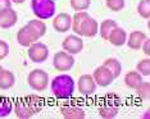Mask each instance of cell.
<instances>
[{"mask_svg":"<svg viewBox=\"0 0 150 119\" xmlns=\"http://www.w3.org/2000/svg\"><path fill=\"white\" fill-rule=\"evenodd\" d=\"M17 41L23 47H28L32 42H36V39L33 36L32 31L28 28V26H23L18 32H17Z\"/></svg>","mask_w":150,"mask_h":119,"instance_id":"cell-13","label":"cell"},{"mask_svg":"<svg viewBox=\"0 0 150 119\" xmlns=\"http://www.w3.org/2000/svg\"><path fill=\"white\" fill-rule=\"evenodd\" d=\"M104 103L110 104V105H113V106H117V108H119V106H121V99H119V97L117 96V95L108 94L107 96L104 97Z\"/></svg>","mask_w":150,"mask_h":119,"instance_id":"cell-31","label":"cell"},{"mask_svg":"<svg viewBox=\"0 0 150 119\" xmlns=\"http://www.w3.org/2000/svg\"><path fill=\"white\" fill-rule=\"evenodd\" d=\"M14 82L16 77L13 72L8 69H3V72L0 73V90H9L13 87Z\"/></svg>","mask_w":150,"mask_h":119,"instance_id":"cell-19","label":"cell"},{"mask_svg":"<svg viewBox=\"0 0 150 119\" xmlns=\"http://www.w3.org/2000/svg\"><path fill=\"white\" fill-rule=\"evenodd\" d=\"M117 26H118L117 22L113 21V19H105V21H103V22L100 23V31H98V32H100L101 39L108 40V37H109V35H110V32L113 31V30Z\"/></svg>","mask_w":150,"mask_h":119,"instance_id":"cell-23","label":"cell"},{"mask_svg":"<svg viewBox=\"0 0 150 119\" xmlns=\"http://www.w3.org/2000/svg\"><path fill=\"white\" fill-rule=\"evenodd\" d=\"M149 39H146L144 44H142V46H141V50H142V53L145 54V55H149L150 54V49H149Z\"/></svg>","mask_w":150,"mask_h":119,"instance_id":"cell-34","label":"cell"},{"mask_svg":"<svg viewBox=\"0 0 150 119\" xmlns=\"http://www.w3.org/2000/svg\"><path fill=\"white\" fill-rule=\"evenodd\" d=\"M77 84H78V91L83 96H90L96 90V83H95L91 74H82V76H80Z\"/></svg>","mask_w":150,"mask_h":119,"instance_id":"cell-8","label":"cell"},{"mask_svg":"<svg viewBox=\"0 0 150 119\" xmlns=\"http://www.w3.org/2000/svg\"><path fill=\"white\" fill-rule=\"evenodd\" d=\"M3 69H4V68H3L1 65H0V73H1V72H3Z\"/></svg>","mask_w":150,"mask_h":119,"instance_id":"cell-36","label":"cell"},{"mask_svg":"<svg viewBox=\"0 0 150 119\" xmlns=\"http://www.w3.org/2000/svg\"><path fill=\"white\" fill-rule=\"evenodd\" d=\"M146 39H148V36H146V33H144L142 31H134V32L129 33V36L127 37V41L126 42H127L129 49L140 50Z\"/></svg>","mask_w":150,"mask_h":119,"instance_id":"cell-14","label":"cell"},{"mask_svg":"<svg viewBox=\"0 0 150 119\" xmlns=\"http://www.w3.org/2000/svg\"><path fill=\"white\" fill-rule=\"evenodd\" d=\"M137 72L141 74V76H149L150 74V59L149 58H145V59H141L137 63Z\"/></svg>","mask_w":150,"mask_h":119,"instance_id":"cell-28","label":"cell"},{"mask_svg":"<svg viewBox=\"0 0 150 119\" xmlns=\"http://www.w3.org/2000/svg\"><path fill=\"white\" fill-rule=\"evenodd\" d=\"M28 58L33 63H44L49 56V49L42 42H32L28 46Z\"/></svg>","mask_w":150,"mask_h":119,"instance_id":"cell-4","label":"cell"},{"mask_svg":"<svg viewBox=\"0 0 150 119\" xmlns=\"http://www.w3.org/2000/svg\"><path fill=\"white\" fill-rule=\"evenodd\" d=\"M141 82H142V76L139 72L131 70L125 76V83L129 88H136L137 86H140Z\"/></svg>","mask_w":150,"mask_h":119,"instance_id":"cell-22","label":"cell"},{"mask_svg":"<svg viewBox=\"0 0 150 119\" xmlns=\"http://www.w3.org/2000/svg\"><path fill=\"white\" fill-rule=\"evenodd\" d=\"M27 82L32 90L41 92L49 86V76L42 69H33L27 76Z\"/></svg>","mask_w":150,"mask_h":119,"instance_id":"cell-3","label":"cell"},{"mask_svg":"<svg viewBox=\"0 0 150 119\" xmlns=\"http://www.w3.org/2000/svg\"><path fill=\"white\" fill-rule=\"evenodd\" d=\"M27 26H28V28L32 31L36 41L40 40L46 33V25L41 21V19H32V21H28Z\"/></svg>","mask_w":150,"mask_h":119,"instance_id":"cell-18","label":"cell"},{"mask_svg":"<svg viewBox=\"0 0 150 119\" xmlns=\"http://www.w3.org/2000/svg\"><path fill=\"white\" fill-rule=\"evenodd\" d=\"M105 4L112 12H119L125 8V0H105Z\"/></svg>","mask_w":150,"mask_h":119,"instance_id":"cell-30","label":"cell"},{"mask_svg":"<svg viewBox=\"0 0 150 119\" xmlns=\"http://www.w3.org/2000/svg\"><path fill=\"white\" fill-rule=\"evenodd\" d=\"M69 4L73 11L76 12H83L90 8L91 0H69Z\"/></svg>","mask_w":150,"mask_h":119,"instance_id":"cell-27","label":"cell"},{"mask_svg":"<svg viewBox=\"0 0 150 119\" xmlns=\"http://www.w3.org/2000/svg\"><path fill=\"white\" fill-rule=\"evenodd\" d=\"M101 65H104L105 68H107L109 72L113 74L114 78L119 77V74H121V72H122L121 62H119L118 59H115V58H108V59H105Z\"/></svg>","mask_w":150,"mask_h":119,"instance_id":"cell-20","label":"cell"},{"mask_svg":"<svg viewBox=\"0 0 150 119\" xmlns=\"http://www.w3.org/2000/svg\"><path fill=\"white\" fill-rule=\"evenodd\" d=\"M52 92L59 100L71 99L74 94V81L68 74H59L52 81Z\"/></svg>","mask_w":150,"mask_h":119,"instance_id":"cell-1","label":"cell"},{"mask_svg":"<svg viewBox=\"0 0 150 119\" xmlns=\"http://www.w3.org/2000/svg\"><path fill=\"white\" fill-rule=\"evenodd\" d=\"M13 103L12 99L6 96H0V118H5L12 113Z\"/></svg>","mask_w":150,"mask_h":119,"instance_id":"cell-24","label":"cell"},{"mask_svg":"<svg viewBox=\"0 0 150 119\" xmlns=\"http://www.w3.org/2000/svg\"><path fill=\"white\" fill-rule=\"evenodd\" d=\"M118 110L119 108L113 106V105L107 104V103H103V105L99 108V115L104 119H112L118 114Z\"/></svg>","mask_w":150,"mask_h":119,"instance_id":"cell-21","label":"cell"},{"mask_svg":"<svg viewBox=\"0 0 150 119\" xmlns=\"http://www.w3.org/2000/svg\"><path fill=\"white\" fill-rule=\"evenodd\" d=\"M18 21V14L14 9L8 8L0 12V27L1 28H11Z\"/></svg>","mask_w":150,"mask_h":119,"instance_id":"cell-10","label":"cell"},{"mask_svg":"<svg viewBox=\"0 0 150 119\" xmlns=\"http://www.w3.org/2000/svg\"><path fill=\"white\" fill-rule=\"evenodd\" d=\"M99 31V25L94 18L88 17L82 22V25L80 27V31L78 35L80 36H85V37H94Z\"/></svg>","mask_w":150,"mask_h":119,"instance_id":"cell-11","label":"cell"},{"mask_svg":"<svg viewBox=\"0 0 150 119\" xmlns=\"http://www.w3.org/2000/svg\"><path fill=\"white\" fill-rule=\"evenodd\" d=\"M62 47L64 51H67L71 55L78 54L80 51H82L83 49V41L80 36L77 35H69L63 40L62 42Z\"/></svg>","mask_w":150,"mask_h":119,"instance_id":"cell-6","label":"cell"},{"mask_svg":"<svg viewBox=\"0 0 150 119\" xmlns=\"http://www.w3.org/2000/svg\"><path fill=\"white\" fill-rule=\"evenodd\" d=\"M8 54H9V45L5 41L0 40V60L4 59Z\"/></svg>","mask_w":150,"mask_h":119,"instance_id":"cell-32","label":"cell"},{"mask_svg":"<svg viewBox=\"0 0 150 119\" xmlns=\"http://www.w3.org/2000/svg\"><path fill=\"white\" fill-rule=\"evenodd\" d=\"M137 13L144 19L150 18V0H140L137 4Z\"/></svg>","mask_w":150,"mask_h":119,"instance_id":"cell-26","label":"cell"},{"mask_svg":"<svg viewBox=\"0 0 150 119\" xmlns=\"http://www.w3.org/2000/svg\"><path fill=\"white\" fill-rule=\"evenodd\" d=\"M88 13L87 12H77L76 14H74L72 17V27L71 28L73 30V32L76 33V35H78V31H80V27L81 25H82V22L85 21L86 18H88Z\"/></svg>","mask_w":150,"mask_h":119,"instance_id":"cell-25","label":"cell"},{"mask_svg":"<svg viewBox=\"0 0 150 119\" xmlns=\"http://www.w3.org/2000/svg\"><path fill=\"white\" fill-rule=\"evenodd\" d=\"M12 3H16V4H22V3H25L26 0H11Z\"/></svg>","mask_w":150,"mask_h":119,"instance_id":"cell-35","label":"cell"},{"mask_svg":"<svg viewBox=\"0 0 150 119\" xmlns=\"http://www.w3.org/2000/svg\"><path fill=\"white\" fill-rule=\"evenodd\" d=\"M53 27L57 32H67L72 27V17L68 13H59L53 21Z\"/></svg>","mask_w":150,"mask_h":119,"instance_id":"cell-9","label":"cell"},{"mask_svg":"<svg viewBox=\"0 0 150 119\" xmlns=\"http://www.w3.org/2000/svg\"><path fill=\"white\" fill-rule=\"evenodd\" d=\"M149 88H150V83L142 81V82L140 83V86H137L135 90H136V94H137L139 97L144 99V100H148L149 99V92H150Z\"/></svg>","mask_w":150,"mask_h":119,"instance_id":"cell-29","label":"cell"},{"mask_svg":"<svg viewBox=\"0 0 150 119\" xmlns=\"http://www.w3.org/2000/svg\"><path fill=\"white\" fill-rule=\"evenodd\" d=\"M93 78H94L95 83H96V86H100V87H107L114 81L113 74L109 72L104 65H100V67L95 68Z\"/></svg>","mask_w":150,"mask_h":119,"instance_id":"cell-7","label":"cell"},{"mask_svg":"<svg viewBox=\"0 0 150 119\" xmlns=\"http://www.w3.org/2000/svg\"><path fill=\"white\" fill-rule=\"evenodd\" d=\"M12 8V1L11 0H0V12L4 9Z\"/></svg>","mask_w":150,"mask_h":119,"instance_id":"cell-33","label":"cell"},{"mask_svg":"<svg viewBox=\"0 0 150 119\" xmlns=\"http://www.w3.org/2000/svg\"><path fill=\"white\" fill-rule=\"evenodd\" d=\"M31 9L37 19L52 18L55 13V3L54 0H31Z\"/></svg>","mask_w":150,"mask_h":119,"instance_id":"cell-2","label":"cell"},{"mask_svg":"<svg viewBox=\"0 0 150 119\" xmlns=\"http://www.w3.org/2000/svg\"><path fill=\"white\" fill-rule=\"evenodd\" d=\"M25 101H26L27 106H28V109H30V111L32 113V115L40 113V111L42 110L44 100L39 96V95H35V94L28 95V96L25 97Z\"/></svg>","mask_w":150,"mask_h":119,"instance_id":"cell-15","label":"cell"},{"mask_svg":"<svg viewBox=\"0 0 150 119\" xmlns=\"http://www.w3.org/2000/svg\"><path fill=\"white\" fill-rule=\"evenodd\" d=\"M60 113L67 119H83L86 117L83 109L78 108L76 105H69V104L62 105L60 106Z\"/></svg>","mask_w":150,"mask_h":119,"instance_id":"cell-12","label":"cell"},{"mask_svg":"<svg viewBox=\"0 0 150 119\" xmlns=\"http://www.w3.org/2000/svg\"><path fill=\"white\" fill-rule=\"evenodd\" d=\"M108 41L114 46H122L126 44V41H127V33H126V31L123 28H121V27L117 26L113 31L110 32V35L108 37Z\"/></svg>","mask_w":150,"mask_h":119,"instance_id":"cell-16","label":"cell"},{"mask_svg":"<svg viewBox=\"0 0 150 119\" xmlns=\"http://www.w3.org/2000/svg\"><path fill=\"white\" fill-rule=\"evenodd\" d=\"M14 113L17 118H21V119H28L32 117V113L30 111L28 106H27L25 97H19L16 100L14 103Z\"/></svg>","mask_w":150,"mask_h":119,"instance_id":"cell-17","label":"cell"},{"mask_svg":"<svg viewBox=\"0 0 150 119\" xmlns=\"http://www.w3.org/2000/svg\"><path fill=\"white\" fill-rule=\"evenodd\" d=\"M53 64L58 72H67V70H69L73 67L74 58L73 55L68 54L67 51H59L54 55Z\"/></svg>","mask_w":150,"mask_h":119,"instance_id":"cell-5","label":"cell"}]
</instances>
